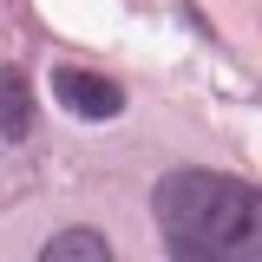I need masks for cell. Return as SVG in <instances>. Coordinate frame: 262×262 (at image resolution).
I'll return each mask as SVG.
<instances>
[{"instance_id":"6da1fadb","label":"cell","mask_w":262,"mask_h":262,"mask_svg":"<svg viewBox=\"0 0 262 262\" xmlns=\"http://www.w3.org/2000/svg\"><path fill=\"white\" fill-rule=\"evenodd\" d=\"M151 216L164 229V249L184 262H223V256H256V223L262 196L249 177L229 170H170L151 190Z\"/></svg>"},{"instance_id":"7a4b0ae2","label":"cell","mask_w":262,"mask_h":262,"mask_svg":"<svg viewBox=\"0 0 262 262\" xmlns=\"http://www.w3.org/2000/svg\"><path fill=\"white\" fill-rule=\"evenodd\" d=\"M53 98L72 118H118L125 112V85L105 79V72H85V66H59L53 72Z\"/></svg>"},{"instance_id":"3957f363","label":"cell","mask_w":262,"mask_h":262,"mask_svg":"<svg viewBox=\"0 0 262 262\" xmlns=\"http://www.w3.org/2000/svg\"><path fill=\"white\" fill-rule=\"evenodd\" d=\"M0 138L7 144L33 138V85H27L20 66H0Z\"/></svg>"},{"instance_id":"277c9868","label":"cell","mask_w":262,"mask_h":262,"mask_svg":"<svg viewBox=\"0 0 262 262\" xmlns=\"http://www.w3.org/2000/svg\"><path fill=\"white\" fill-rule=\"evenodd\" d=\"M39 262H112V243H105L98 229H59V236L39 249Z\"/></svg>"}]
</instances>
